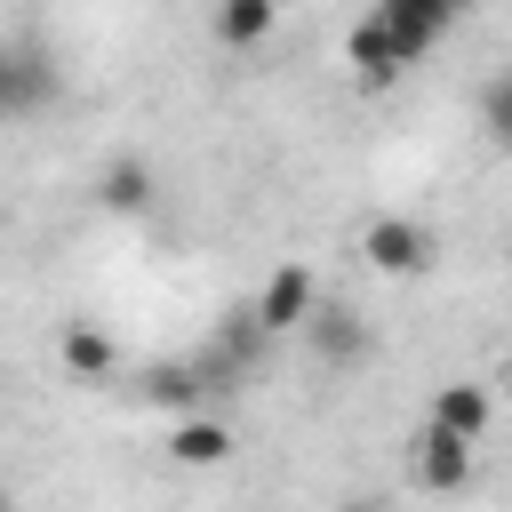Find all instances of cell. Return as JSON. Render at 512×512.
I'll list each match as a JSON object with an SVG mask.
<instances>
[{
	"label": "cell",
	"instance_id": "1",
	"mask_svg": "<svg viewBox=\"0 0 512 512\" xmlns=\"http://www.w3.org/2000/svg\"><path fill=\"white\" fill-rule=\"evenodd\" d=\"M64 96V72L40 40H0V120H32Z\"/></svg>",
	"mask_w": 512,
	"mask_h": 512
},
{
	"label": "cell",
	"instance_id": "2",
	"mask_svg": "<svg viewBox=\"0 0 512 512\" xmlns=\"http://www.w3.org/2000/svg\"><path fill=\"white\" fill-rule=\"evenodd\" d=\"M344 56H352L360 88H392V80H400V72L416 64V48H408V40H400V32H392V24L376 16V8H368V16H360V24L344 32Z\"/></svg>",
	"mask_w": 512,
	"mask_h": 512
},
{
	"label": "cell",
	"instance_id": "3",
	"mask_svg": "<svg viewBox=\"0 0 512 512\" xmlns=\"http://www.w3.org/2000/svg\"><path fill=\"white\" fill-rule=\"evenodd\" d=\"M360 256H368L376 272H392V280H416L440 248H432V232H424L416 216H376V224L360 232Z\"/></svg>",
	"mask_w": 512,
	"mask_h": 512
},
{
	"label": "cell",
	"instance_id": "4",
	"mask_svg": "<svg viewBox=\"0 0 512 512\" xmlns=\"http://www.w3.org/2000/svg\"><path fill=\"white\" fill-rule=\"evenodd\" d=\"M248 312H256V328H264V336H296V328L320 312V280H312L304 264H280V272L256 288V304H248Z\"/></svg>",
	"mask_w": 512,
	"mask_h": 512
},
{
	"label": "cell",
	"instance_id": "5",
	"mask_svg": "<svg viewBox=\"0 0 512 512\" xmlns=\"http://www.w3.org/2000/svg\"><path fill=\"white\" fill-rule=\"evenodd\" d=\"M304 336H312V360H320V368L368 360V320H360L352 304H336V296H320V312L304 320Z\"/></svg>",
	"mask_w": 512,
	"mask_h": 512
},
{
	"label": "cell",
	"instance_id": "6",
	"mask_svg": "<svg viewBox=\"0 0 512 512\" xmlns=\"http://www.w3.org/2000/svg\"><path fill=\"white\" fill-rule=\"evenodd\" d=\"M416 480H424L432 496H456V488L472 480V440H456V432L424 424V440H416Z\"/></svg>",
	"mask_w": 512,
	"mask_h": 512
},
{
	"label": "cell",
	"instance_id": "7",
	"mask_svg": "<svg viewBox=\"0 0 512 512\" xmlns=\"http://www.w3.org/2000/svg\"><path fill=\"white\" fill-rule=\"evenodd\" d=\"M376 16H384L416 56H424L432 40H448V32H456V8H448V0H376Z\"/></svg>",
	"mask_w": 512,
	"mask_h": 512
},
{
	"label": "cell",
	"instance_id": "8",
	"mask_svg": "<svg viewBox=\"0 0 512 512\" xmlns=\"http://www.w3.org/2000/svg\"><path fill=\"white\" fill-rule=\"evenodd\" d=\"M56 352H64V368H72V376H88V384L120 368V344H112V336H104L96 320H64V336H56Z\"/></svg>",
	"mask_w": 512,
	"mask_h": 512
},
{
	"label": "cell",
	"instance_id": "9",
	"mask_svg": "<svg viewBox=\"0 0 512 512\" xmlns=\"http://www.w3.org/2000/svg\"><path fill=\"white\" fill-rule=\"evenodd\" d=\"M432 424H440V432H456V440H480V432H488V392H480L472 376L440 384V392H432Z\"/></svg>",
	"mask_w": 512,
	"mask_h": 512
},
{
	"label": "cell",
	"instance_id": "10",
	"mask_svg": "<svg viewBox=\"0 0 512 512\" xmlns=\"http://www.w3.org/2000/svg\"><path fill=\"white\" fill-rule=\"evenodd\" d=\"M168 456H176L184 472H208V464H224V456H232V432H224L216 416H176V432H168Z\"/></svg>",
	"mask_w": 512,
	"mask_h": 512
},
{
	"label": "cell",
	"instance_id": "11",
	"mask_svg": "<svg viewBox=\"0 0 512 512\" xmlns=\"http://www.w3.org/2000/svg\"><path fill=\"white\" fill-rule=\"evenodd\" d=\"M96 200H104L112 216H144V208H152V168H144V160H128V152H120V160H104Z\"/></svg>",
	"mask_w": 512,
	"mask_h": 512
},
{
	"label": "cell",
	"instance_id": "12",
	"mask_svg": "<svg viewBox=\"0 0 512 512\" xmlns=\"http://www.w3.org/2000/svg\"><path fill=\"white\" fill-rule=\"evenodd\" d=\"M272 24H280L272 0H224V8H216V40H224V48H264Z\"/></svg>",
	"mask_w": 512,
	"mask_h": 512
},
{
	"label": "cell",
	"instance_id": "13",
	"mask_svg": "<svg viewBox=\"0 0 512 512\" xmlns=\"http://www.w3.org/2000/svg\"><path fill=\"white\" fill-rule=\"evenodd\" d=\"M480 136H488L496 152H512V72L480 80Z\"/></svg>",
	"mask_w": 512,
	"mask_h": 512
},
{
	"label": "cell",
	"instance_id": "14",
	"mask_svg": "<svg viewBox=\"0 0 512 512\" xmlns=\"http://www.w3.org/2000/svg\"><path fill=\"white\" fill-rule=\"evenodd\" d=\"M336 512H384V504H368V496H352V504H336Z\"/></svg>",
	"mask_w": 512,
	"mask_h": 512
},
{
	"label": "cell",
	"instance_id": "15",
	"mask_svg": "<svg viewBox=\"0 0 512 512\" xmlns=\"http://www.w3.org/2000/svg\"><path fill=\"white\" fill-rule=\"evenodd\" d=\"M0 512H16V504H8V496H0Z\"/></svg>",
	"mask_w": 512,
	"mask_h": 512
}]
</instances>
